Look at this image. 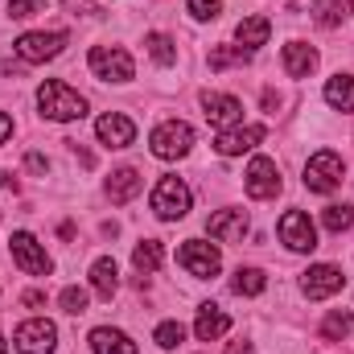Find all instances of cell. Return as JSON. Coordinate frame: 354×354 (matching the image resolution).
I'll use <instances>...</instances> for the list:
<instances>
[{"label": "cell", "mask_w": 354, "mask_h": 354, "mask_svg": "<svg viewBox=\"0 0 354 354\" xmlns=\"http://www.w3.org/2000/svg\"><path fill=\"white\" fill-rule=\"evenodd\" d=\"M202 111H206L210 128H218V132L243 124V103H239L235 95H214V91H206V95H202Z\"/></svg>", "instance_id": "obj_11"}, {"label": "cell", "mask_w": 354, "mask_h": 354, "mask_svg": "<svg viewBox=\"0 0 354 354\" xmlns=\"http://www.w3.org/2000/svg\"><path fill=\"white\" fill-rule=\"evenodd\" d=\"M189 185L181 181V177H161L157 181V189H153V214L157 218H165V223H177V218H185L189 214Z\"/></svg>", "instance_id": "obj_2"}, {"label": "cell", "mask_w": 354, "mask_h": 354, "mask_svg": "<svg viewBox=\"0 0 354 354\" xmlns=\"http://www.w3.org/2000/svg\"><path fill=\"white\" fill-rule=\"evenodd\" d=\"M54 342H58V330H54V322H46V317L21 322L17 334H12V346H17L21 354H50Z\"/></svg>", "instance_id": "obj_8"}, {"label": "cell", "mask_w": 354, "mask_h": 354, "mask_svg": "<svg viewBox=\"0 0 354 354\" xmlns=\"http://www.w3.org/2000/svg\"><path fill=\"white\" fill-rule=\"evenodd\" d=\"M66 41H71L66 33H25V37L12 41V50H17L21 62H50L66 50Z\"/></svg>", "instance_id": "obj_7"}, {"label": "cell", "mask_w": 354, "mask_h": 354, "mask_svg": "<svg viewBox=\"0 0 354 354\" xmlns=\"http://www.w3.org/2000/svg\"><path fill=\"white\" fill-rule=\"evenodd\" d=\"M161 260H165L161 239H140V243H136V252H132V264H136L140 276H153V272L161 268Z\"/></svg>", "instance_id": "obj_23"}, {"label": "cell", "mask_w": 354, "mask_h": 354, "mask_svg": "<svg viewBox=\"0 0 354 354\" xmlns=\"http://www.w3.org/2000/svg\"><path fill=\"white\" fill-rule=\"evenodd\" d=\"M264 272H260V268H239V272H235V280H231V288H235V292H239V297H260V292H264Z\"/></svg>", "instance_id": "obj_27"}, {"label": "cell", "mask_w": 354, "mask_h": 354, "mask_svg": "<svg viewBox=\"0 0 354 354\" xmlns=\"http://www.w3.org/2000/svg\"><path fill=\"white\" fill-rule=\"evenodd\" d=\"M351 12H354V0H351Z\"/></svg>", "instance_id": "obj_41"}, {"label": "cell", "mask_w": 354, "mask_h": 354, "mask_svg": "<svg viewBox=\"0 0 354 354\" xmlns=\"http://www.w3.org/2000/svg\"><path fill=\"white\" fill-rule=\"evenodd\" d=\"M227 330H231V317H227L218 305H202V309H198V322H194L198 342H214V338H223Z\"/></svg>", "instance_id": "obj_17"}, {"label": "cell", "mask_w": 354, "mask_h": 354, "mask_svg": "<svg viewBox=\"0 0 354 354\" xmlns=\"http://www.w3.org/2000/svg\"><path fill=\"white\" fill-rule=\"evenodd\" d=\"M206 231H210V239H218V243H239V239L248 235V214H243V210H218V214H210Z\"/></svg>", "instance_id": "obj_16"}, {"label": "cell", "mask_w": 354, "mask_h": 354, "mask_svg": "<svg viewBox=\"0 0 354 354\" xmlns=\"http://www.w3.org/2000/svg\"><path fill=\"white\" fill-rule=\"evenodd\" d=\"M149 149H153V157H161V161H177V157H185V153L194 149V128L181 124V120H169V124L153 128Z\"/></svg>", "instance_id": "obj_3"}, {"label": "cell", "mask_w": 354, "mask_h": 354, "mask_svg": "<svg viewBox=\"0 0 354 354\" xmlns=\"http://www.w3.org/2000/svg\"><path fill=\"white\" fill-rule=\"evenodd\" d=\"M227 354H252V342H231Z\"/></svg>", "instance_id": "obj_39"}, {"label": "cell", "mask_w": 354, "mask_h": 354, "mask_svg": "<svg viewBox=\"0 0 354 354\" xmlns=\"http://www.w3.org/2000/svg\"><path fill=\"white\" fill-rule=\"evenodd\" d=\"M62 4H66L75 17H79V12H99V4H95V0H62Z\"/></svg>", "instance_id": "obj_35"}, {"label": "cell", "mask_w": 354, "mask_h": 354, "mask_svg": "<svg viewBox=\"0 0 354 354\" xmlns=\"http://www.w3.org/2000/svg\"><path fill=\"white\" fill-rule=\"evenodd\" d=\"M185 8H189L194 21H218V12H223L218 0H185Z\"/></svg>", "instance_id": "obj_32"}, {"label": "cell", "mask_w": 354, "mask_h": 354, "mask_svg": "<svg viewBox=\"0 0 354 354\" xmlns=\"http://www.w3.org/2000/svg\"><path fill=\"white\" fill-rule=\"evenodd\" d=\"M313 66H317V50L313 46H305V41H288L284 46V71L292 79H309Z\"/></svg>", "instance_id": "obj_19"}, {"label": "cell", "mask_w": 354, "mask_h": 354, "mask_svg": "<svg viewBox=\"0 0 354 354\" xmlns=\"http://www.w3.org/2000/svg\"><path fill=\"white\" fill-rule=\"evenodd\" d=\"M354 330V317H351V309H334L326 322H322V338L326 342H342L346 334Z\"/></svg>", "instance_id": "obj_26"}, {"label": "cell", "mask_w": 354, "mask_h": 354, "mask_svg": "<svg viewBox=\"0 0 354 354\" xmlns=\"http://www.w3.org/2000/svg\"><path fill=\"white\" fill-rule=\"evenodd\" d=\"M91 288H95L99 297H107V301H111V292L120 288V268H115L111 256H103V260L91 264Z\"/></svg>", "instance_id": "obj_22"}, {"label": "cell", "mask_w": 354, "mask_h": 354, "mask_svg": "<svg viewBox=\"0 0 354 354\" xmlns=\"http://www.w3.org/2000/svg\"><path fill=\"white\" fill-rule=\"evenodd\" d=\"M342 174H346V165H342L338 153H313L309 165H305V185L313 194H330V189L342 185Z\"/></svg>", "instance_id": "obj_5"}, {"label": "cell", "mask_w": 354, "mask_h": 354, "mask_svg": "<svg viewBox=\"0 0 354 354\" xmlns=\"http://www.w3.org/2000/svg\"><path fill=\"white\" fill-rule=\"evenodd\" d=\"M25 305L37 309V305H46V297H41V292H25Z\"/></svg>", "instance_id": "obj_38"}, {"label": "cell", "mask_w": 354, "mask_h": 354, "mask_svg": "<svg viewBox=\"0 0 354 354\" xmlns=\"http://www.w3.org/2000/svg\"><path fill=\"white\" fill-rule=\"evenodd\" d=\"M342 284H346V276H342V268H334V264H313L305 272V280H301V288H305L309 301L334 297V292H342Z\"/></svg>", "instance_id": "obj_13"}, {"label": "cell", "mask_w": 354, "mask_h": 354, "mask_svg": "<svg viewBox=\"0 0 354 354\" xmlns=\"http://www.w3.org/2000/svg\"><path fill=\"white\" fill-rule=\"evenodd\" d=\"M95 136H99L107 149H128V145L136 140V124H132L128 115H120V111H107V115L95 120Z\"/></svg>", "instance_id": "obj_14"}, {"label": "cell", "mask_w": 354, "mask_h": 354, "mask_svg": "<svg viewBox=\"0 0 354 354\" xmlns=\"http://www.w3.org/2000/svg\"><path fill=\"white\" fill-rule=\"evenodd\" d=\"M37 12H46V0H8V17H12V21L37 17Z\"/></svg>", "instance_id": "obj_34"}, {"label": "cell", "mask_w": 354, "mask_h": 354, "mask_svg": "<svg viewBox=\"0 0 354 354\" xmlns=\"http://www.w3.org/2000/svg\"><path fill=\"white\" fill-rule=\"evenodd\" d=\"M276 231H280V243L288 252H313L317 248V231H313V223H309L305 210H284V218H280Z\"/></svg>", "instance_id": "obj_10"}, {"label": "cell", "mask_w": 354, "mask_h": 354, "mask_svg": "<svg viewBox=\"0 0 354 354\" xmlns=\"http://www.w3.org/2000/svg\"><path fill=\"white\" fill-rule=\"evenodd\" d=\"M140 185H145V177L136 174V169H115V174L107 177V198L115 206H124V202H132L140 194Z\"/></svg>", "instance_id": "obj_20"}, {"label": "cell", "mask_w": 354, "mask_h": 354, "mask_svg": "<svg viewBox=\"0 0 354 354\" xmlns=\"http://www.w3.org/2000/svg\"><path fill=\"white\" fill-rule=\"evenodd\" d=\"M8 252H12L17 268L29 272V276H50V268H54V260L46 256V248H41L29 231H17V235L8 239Z\"/></svg>", "instance_id": "obj_6"}, {"label": "cell", "mask_w": 354, "mask_h": 354, "mask_svg": "<svg viewBox=\"0 0 354 354\" xmlns=\"http://www.w3.org/2000/svg\"><path fill=\"white\" fill-rule=\"evenodd\" d=\"M260 140H264V124H248V128H227V132H218L214 149H218L223 157H239V153L256 149Z\"/></svg>", "instance_id": "obj_15"}, {"label": "cell", "mask_w": 354, "mask_h": 354, "mask_svg": "<svg viewBox=\"0 0 354 354\" xmlns=\"http://www.w3.org/2000/svg\"><path fill=\"white\" fill-rule=\"evenodd\" d=\"M326 103L338 111H354V75H334L326 83Z\"/></svg>", "instance_id": "obj_24"}, {"label": "cell", "mask_w": 354, "mask_h": 354, "mask_svg": "<svg viewBox=\"0 0 354 354\" xmlns=\"http://www.w3.org/2000/svg\"><path fill=\"white\" fill-rule=\"evenodd\" d=\"M8 136H12V120H8V115H4V111H0V145H4V140H8Z\"/></svg>", "instance_id": "obj_37"}, {"label": "cell", "mask_w": 354, "mask_h": 354, "mask_svg": "<svg viewBox=\"0 0 354 354\" xmlns=\"http://www.w3.org/2000/svg\"><path fill=\"white\" fill-rule=\"evenodd\" d=\"M91 351H95V354H136V342H132L124 330L99 326V330L91 334Z\"/></svg>", "instance_id": "obj_18"}, {"label": "cell", "mask_w": 354, "mask_h": 354, "mask_svg": "<svg viewBox=\"0 0 354 354\" xmlns=\"http://www.w3.org/2000/svg\"><path fill=\"white\" fill-rule=\"evenodd\" d=\"M153 338H157V346H161V351H174L177 342L185 338V330H181V322H161Z\"/></svg>", "instance_id": "obj_30"}, {"label": "cell", "mask_w": 354, "mask_h": 354, "mask_svg": "<svg viewBox=\"0 0 354 354\" xmlns=\"http://www.w3.org/2000/svg\"><path fill=\"white\" fill-rule=\"evenodd\" d=\"M342 17H346V12H342V4H317V8H313V21H317L322 29H338V25H342Z\"/></svg>", "instance_id": "obj_31"}, {"label": "cell", "mask_w": 354, "mask_h": 354, "mask_svg": "<svg viewBox=\"0 0 354 354\" xmlns=\"http://www.w3.org/2000/svg\"><path fill=\"white\" fill-rule=\"evenodd\" d=\"M235 37H239L243 50H260L268 37H272V21L268 17H243L239 29H235Z\"/></svg>", "instance_id": "obj_21"}, {"label": "cell", "mask_w": 354, "mask_h": 354, "mask_svg": "<svg viewBox=\"0 0 354 354\" xmlns=\"http://www.w3.org/2000/svg\"><path fill=\"white\" fill-rule=\"evenodd\" d=\"M37 107H41L46 120H58V124H71V120H83L87 115V99L75 87L58 83V79H46L37 87Z\"/></svg>", "instance_id": "obj_1"}, {"label": "cell", "mask_w": 354, "mask_h": 354, "mask_svg": "<svg viewBox=\"0 0 354 354\" xmlns=\"http://www.w3.org/2000/svg\"><path fill=\"white\" fill-rule=\"evenodd\" d=\"M322 227H326V231H334V235L351 231V227H354V206H326Z\"/></svg>", "instance_id": "obj_29"}, {"label": "cell", "mask_w": 354, "mask_h": 354, "mask_svg": "<svg viewBox=\"0 0 354 354\" xmlns=\"http://www.w3.org/2000/svg\"><path fill=\"white\" fill-rule=\"evenodd\" d=\"M91 71H95V79H103V83H128L132 79V54L128 50H120V46H95L91 50Z\"/></svg>", "instance_id": "obj_4"}, {"label": "cell", "mask_w": 354, "mask_h": 354, "mask_svg": "<svg viewBox=\"0 0 354 354\" xmlns=\"http://www.w3.org/2000/svg\"><path fill=\"white\" fill-rule=\"evenodd\" d=\"M243 189L252 194V198H276L280 194V169H276V161H268V157H256L252 165H248V174H243Z\"/></svg>", "instance_id": "obj_12"}, {"label": "cell", "mask_w": 354, "mask_h": 354, "mask_svg": "<svg viewBox=\"0 0 354 354\" xmlns=\"http://www.w3.org/2000/svg\"><path fill=\"white\" fill-rule=\"evenodd\" d=\"M177 264L185 268L189 276H198V280H210V276L223 268V256H218V248H210V243H202V239H189V243H181Z\"/></svg>", "instance_id": "obj_9"}, {"label": "cell", "mask_w": 354, "mask_h": 354, "mask_svg": "<svg viewBox=\"0 0 354 354\" xmlns=\"http://www.w3.org/2000/svg\"><path fill=\"white\" fill-rule=\"evenodd\" d=\"M145 46H149L153 62H161V66H174V62H177L174 37H165V33H149V37H145Z\"/></svg>", "instance_id": "obj_28"}, {"label": "cell", "mask_w": 354, "mask_h": 354, "mask_svg": "<svg viewBox=\"0 0 354 354\" xmlns=\"http://www.w3.org/2000/svg\"><path fill=\"white\" fill-rule=\"evenodd\" d=\"M29 169H33V174H46V157H41V153H29Z\"/></svg>", "instance_id": "obj_36"}, {"label": "cell", "mask_w": 354, "mask_h": 354, "mask_svg": "<svg viewBox=\"0 0 354 354\" xmlns=\"http://www.w3.org/2000/svg\"><path fill=\"white\" fill-rule=\"evenodd\" d=\"M58 301H62V309H66L71 317L87 313V292H83V288H62V297H58Z\"/></svg>", "instance_id": "obj_33"}, {"label": "cell", "mask_w": 354, "mask_h": 354, "mask_svg": "<svg viewBox=\"0 0 354 354\" xmlns=\"http://www.w3.org/2000/svg\"><path fill=\"white\" fill-rule=\"evenodd\" d=\"M0 354H8V346H4V338H0Z\"/></svg>", "instance_id": "obj_40"}, {"label": "cell", "mask_w": 354, "mask_h": 354, "mask_svg": "<svg viewBox=\"0 0 354 354\" xmlns=\"http://www.w3.org/2000/svg\"><path fill=\"white\" fill-rule=\"evenodd\" d=\"M243 62H252V50H243V46H214L210 50V71H227V66H243Z\"/></svg>", "instance_id": "obj_25"}]
</instances>
